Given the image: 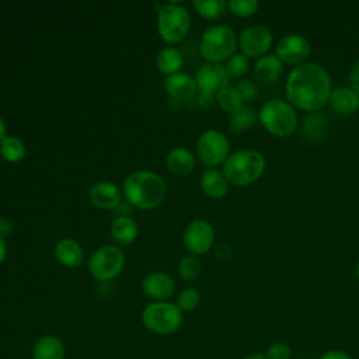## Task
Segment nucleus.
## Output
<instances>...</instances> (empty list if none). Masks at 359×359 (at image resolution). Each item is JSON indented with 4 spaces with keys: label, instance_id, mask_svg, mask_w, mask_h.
Wrapping results in <instances>:
<instances>
[{
    "label": "nucleus",
    "instance_id": "f257e3e1",
    "mask_svg": "<svg viewBox=\"0 0 359 359\" xmlns=\"http://www.w3.org/2000/svg\"><path fill=\"white\" fill-rule=\"evenodd\" d=\"M331 77L318 63L304 62L293 67L287 76L286 101L296 108L309 112L321 109L331 94Z\"/></svg>",
    "mask_w": 359,
    "mask_h": 359
},
{
    "label": "nucleus",
    "instance_id": "f03ea898",
    "mask_svg": "<svg viewBox=\"0 0 359 359\" xmlns=\"http://www.w3.org/2000/svg\"><path fill=\"white\" fill-rule=\"evenodd\" d=\"M126 201L139 209L157 208L165 198L167 187L164 180L153 171H136L123 182Z\"/></svg>",
    "mask_w": 359,
    "mask_h": 359
},
{
    "label": "nucleus",
    "instance_id": "7ed1b4c3",
    "mask_svg": "<svg viewBox=\"0 0 359 359\" xmlns=\"http://www.w3.org/2000/svg\"><path fill=\"white\" fill-rule=\"evenodd\" d=\"M265 165V157L258 150H238L226 158L222 172L230 184L245 187L261 178Z\"/></svg>",
    "mask_w": 359,
    "mask_h": 359
},
{
    "label": "nucleus",
    "instance_id": "20e7f679",
    "mask_svg": "<svg viewBox=\"0 0 359 359\" xmlns=\"http://www.w3.org/2000/svg\"><path fill=\"white\" fill-rule=\"evenodd\" d=\"M258 119L262 126L276 137H287L297 128V115L294 107L283 100L266 101L259 112Z\"/></svg>",
    "mask_w": 359,
    "mask_h": 359
},
{
    "label": "nucleus",
    "instance_id": "39448f33",
    "mask_svg": "<svg viewBox=\"0 0 359 359\" xmlns=\"http://www.w3.org/2000/svg\"><path fill=\"white\" fill-rule=\"evenodd\" d=\"M142 323L146 330L157 335H171L182 325V311L171 302H153L142 311Z\"/></svg>",
    "mask_w": 359,
    "mask_h": 359
},
{
    "label": "nucleus",
    "instance_id": "423d86ee",
    "mask_svg": "<svg viewBox=\"0 0 359 359\" xmlns=\"http://www.w3.org/2000/svg\"><path fill=\"white\" fill-rule=\"evenodd\" d=\"M237 48V38L234 31L226 25L209 27L199 41L201 55L213 63H220L234 55Z\"/></svg>",
    "mask_w": 359,
    "mask_h": 359
},
{
    "label": "nucleus",
    "instance_id": "0eeeda50",
    "mask_svg": "<svg viewBox=\"0 0 359 359\" xmlns=\"http://www.w3.org/2000/svg\"><path fill=\"white\" fill-rule=\"evenodd\" d=\"M191 27V15L187 8L180 4H164L158 10L157 28L161 39L170 43L182 41Z\"/></svg>",
    "mask_w": 359,
    "mask_h": 359
},
{
    "label": "nucleus",
    "instance_id": "6e6552de",
    "mask_svg": "<svg viewBox=\"0 0 359 359\" xmlns=\"http://www.w3.org/2000/svg\"><path fill=\"white\" fill-rule=\"evenodd\" d=\"M90 273L101 282L114 279L125 265V257L118 245H102L88 258Z\"/></svg>",
    "mask_w": 359,
    "mask_h": 359
},
{
    "label": "nucleus",
    "instance_id": "1a4fd4ad",
    "mask_svg": "<svg viewBox=\"0 0 359 359\" xmlns=\"http://www.w3.org/2000/svg\"><path fill=\"white\" fill-rule=\"evenodd\" d=\"M196 153L199 160L209 167L219 165L230 156V142L220 130H205L196 143Z\"/></svg>",
    "mask_w": 359,
    "mask_h": 359
},
{
    "label": "nucleus",
    "instance_id": "9d476101",
    "mask_svg": "<svg viewBox=\"0 0 359 359\" xmlns=\"http://www.w3.org/2000/svg\"><path fill=\"white\" fill-rule=\"evenodd\" d=\"M272 41L273 36L268 27L250 25L240 34L238 46L247 57H261L268 53Z\"/></svg>",
    "mask_w": 359,
    "mask_h": 359
},
{
    "label": "nucleus",
    "instance_id": "9b49d317",
    "mask_svg": "<svg viewBox=\"0 0 359 359\" xmlns=\"http://www.w3.org/2000/svg\"><path fill=\"white\" fill-rule=\"evenodd\" d=\"M215 241V230L205 219H195L184 230V245L194 255L208 252Z\"/></svg>",
    "mask_w": 359,
    "mask_h": 359
},
{
    "label": "nucleus",
    "instance_id": "f8f14e48",
    "mask_svg": "<svg viewBox=\"0 0 359 359\" xmlns=\"http://www.w3.org/2000/svg\"><path fill=\"white\" fill-rule=\"evenodd\" d=\"M311 52L310 42L300 34L292 32L283 35L276 43V56L282 63L299 66L304 63Z\"/></svg>",
    "mask_w": 359,
    "mask_h": 359
},
{
    "label": "nucleus",
    "instance_id": "ddd939ff",
    "mask_svg": "<svg viewBox=\"0 0 359 359\" xmlns=\"http://www.w3.org/2000/svg\"><path fill=\"white\" fill-rule=\"evenodd\" d=\"M195 80L201 93L205 97L210 98L215 94L217 95L219 91L229 86L230 76L226 70V66H223L222 63L208 62L199 67Z\"/></svg>",
    "mask_w": 359,
    "mask_h": 359
},
{
    "label": "nucleus",
    "instance_id": "4468645a",
    "mask_svg": "<svg viewBox=\"0 0 359 359\" xmlns=\"http://www.w3.org/2000/svg\"><path fill=\"white\" fill-rule=\"evenodd\" d=\"M142 290L156 302H165L175 290L174 279L163 272L149 273L142 282Z\"/></svg>",
    "mask_w": 359,
    "mask_h": 359
},
{
    "label": "nucleus",
    "instance_id": "2eb2a0df",
    "mask_svg": "<svg viewBox=\"0 0 359 359\" xmlns=\"http://www.w3.org/2000/svg\"><path fill=\"white\" fill-rule=\"evenodd\" d=\"M32 359H65L66 346L62 338L53 334H45L39 337L31 351Z\"/></svg>",
    "mask_w": 359,
    "mask_h": 359
},
{
    "label": "nucleus",
    "instance_id": "dca6fc26",
    "mask_svg": "<svg viewBox=\"0 0 359 359\" xmlns=\"http://www.w3.org/2000/svg\"><path fill=\"white\" fill-rule=\"evenodd\" d=\"M167 94L174 100H189L196 94V80L187 73H174L164 81Z\"/></svg>",
    "mask_w": 359,
    "mask_h": 359
},
{
    "label": "nucleus",
    "instance_id": "f3484780",
    "mask_svg": "<svg viewBox=\"0 0 359 359\" xmlns=\"http://www.w3.org/2000/svg\"><path fill=\"white\" fill-rule=\"evenodd\" d=\"M90 201L100 209H114L121 203V191L115 184L101 181L90 188Z\"/></svg>",
    "mask_w": 359,
    "mask_h": 359
},
{
    "label": "nucleus",
    "instance_id": "a211bd4d",
    "mask_svg": "<svg viewBox=\"0 0 359 359\" xmlns=\"http://www.w3.org/2000/svg\"><path fill=\"white\" fill-rule=\"evenodd\" d=\"M328 104L339 115H352L359 109V97L349 87H337L331 90Z\"/></svg>",
    "mask_w": 359,
    "mask_h": 359
},
{
    "label": "nucleus",
    "instance_id": "6ab92c4d",
    "mask_svg": "<svg viewBox=\"0 0 359 359\" xmlns=\"http://www.w3.org/2000/svg\"><path fill=\"white\" fill-rule=\"evenodd\" d=\"M283 72V63L276 55L266 53L261 57L254 65V76L258 79V81L264 84H272L278 81Z\"/></svg>",
    "mask_w": 359,
    "mask_h": 359
},
{
    "label": "nucleus",
    "instance_id": "aec40b11",
    "mask_svg": "<svg viewBox=\"0 0 359 359\" xmlns=\"http://www.w3.org/2000/svg\"><path fill=\"white\" fill-rule=\"evenodd\" d=\"M55 257L62 265L76 268L81 265L84 259V251L77 241L72 238H63L55 245Z\"/></svg>",
    "mask_w": 359,
    "mask_h": 359
},
{
    "label": "nucleus",
    "instance_id": "412c9836",
    "mask_svg": "<svg viewBox=\"0 0 359 359\" xmlns=\"http://www.w3.org/2000/svg\"><path fill=\"white\" fill-rule=\"evenodd\" d=\"M229 181L223 172L216 168H208L201 177V187L210 198H223L229 192Z\"/></svg>",
    "mask_w": 359,
    "mask_h": 359
},
{
    "label": "nucleus",
    "instance_id": "4be33fe9",
    "mask_svg": "<svg viewBox=\"0 0 359 359\" xmlns=\"http://www.w3.org/2000/svg\"><path fill=\"white\" fill-rule=\"evenodd\" d=\"M137 224L129 216H119L111 224V237L116 245H129L137 237Z\"/></svg>",
    "mask_w": 359,
    "mask_h": 359
},
{
    "label": "nucleus",
    "instance_id": "5701e85b",
    "mask_svg": "<svg viewBox=\"0 0 359 359\" xmlns=\"http://www.w3.org/2000/svg\"><path fill=\"white\" fill-rule=\"evenodd\" d=\"M167 167L175 175H187L195 167V157L184 147H175L167 154Z\"/></svg>",
    "mask_w": 359,
    "mask_h": 359
},
{
    "label": "nucleus",
    "instance_id": "b1692460",
    "mask_svg": "<svg viewBox=\"0 0 359 359\" xmlns=\"http://www.w3.org/2000/svg\"><path fill=\"white\" fill-rule=\"evenodd\" d=\"M327 129V118L320 112H310L300 128V133L306 140L317 142L324 136Z\"/></svg>",
    "mask_w": 359,
    "mask_h": 359
},
{
    "label": "nucleus",
    "instance_id": "393cba45",
    "mask_svg": "<svg viewBox=\"0 0 359 359\" xmlns=\"http://www.w3.org/2000/svg\"><path fill=\"white\" fill-rule=\"evenodd\" d=\"M156 63L161 73L171 76L174 73H178V70L182 67L184 57L178 49L164 48L158 52Z\"/></svg>",
    "mask_w": 359,
    "mask_h": 359
},
{
    "label": "nucleus",
    "instance_id": "a878e982",
    "mask_svg": "<svg viewBox=\"0 0 359 359\" xmlns=\"http://www.w3.org/2000/svg\"><path fill=\"white\" fill-rule=\"evenodd\" d=\"M258 121L257 112L252 107L248 105H243L238 111L233 112L230 115V122H229V128L233 133H241L250 128H252Z\"/></svg>",
    "mask_w": 359,
    "mask_h": 359
},
{
    "label": "nucleus",
    "instance_id": "bb28decb",
    "mask_svg": "<svg viewBox=\"0 0 359 359\" xmlns=\"http://www.w3.org/2000/svg\"><path fill=\"white\" fill-rule=\"evenodd\" d=\"M0 154L8 163L21 161L25 156L24 143L15 136H6L0 142Z\"/></svg>",
    "mask_w": 359,
    "mask_h": 359
},
{
    "label": "nucleus",
    "instance_id": "cd10ccee",
    "mask_svg": "<svg viewBox=\"0 0 359 359\" xmlns=\"http://www.w3.org/2000/svg\"><path fill=\"white\" fill-rule=\"evenodd\" d=\"M216 100H217V104L219 107L229 112L230 115L236 111H238L244 104V100L241 97V94L238 93V90L236 87H231V86H227L224 87L222 91L217 93L216 95Z\"/></svg>",
    "mask_w": 359,
    "mask_h": 359
},
{
    "label": "nucleus",
    "instance_id": "c85d7f7f",
    "mask_svg": "<svg viewBox=\"0 0 359 359\" xmlns=\"http://www.w3.org/2000/svg\"><path fill=\"white\" fill-rule=\"evenodd\" d=\"M192 4L198 14L208 20H215L220 17L227 7V3L224 0H194Z\"/></svg>",
    "mask_w": 359,
    "mask_h": 359
},
{
    "label": "nucleus",
    "instance_id": "c756f323",
    "mask_svg": "<svg viewBox=\"0 0 359 359\" xmlns=\"http://www.w3.org/2000/svg\"><path fill=\"white\" fill-rule=\"evenodd\" d=\"M177 271L182 280H194L201 275L202 265H201L199 258H196V255L191 254V255H185L184 258L180 259Z\"/></svg>",
    "mask_w": 359,
    "mask_h": 359
},
{
    "label": "nucleus",
    "instance_id": "7c9ffc66",
    "mask_svg": "<svg viewBox=\"0 0 359 359\" xmlns=\"http://www.w3.org/2000/svg\"><path fill=\"white\" fill-rule=\"evenodd\" d=\"M250 69V60L243 53H234L226 63V70L230 77H243Z\"/></svg>",
    "mask_w": 359,
    "mask_h": 359
},
{
    "label": "nucleus",
    "instance_id": "2f4dec72",
    "mask_svg": "<svg viewBox=\"0 0 359 359\" xmlns=\"http://www.w3.org/2000/svg\"><path fill=\"white\" fill-rule=\"evenodd\" d=\"M199 302H201L199 292L194 287H188V289H184L180 292V294L177 296L175 304L184 313V311H192L194 309H196Z\"/></svg>",
    "mask_w": 359,
    "mask_h": 359
},
{
    "label": "nucleus",
    "instance_id": "473e14b6",
    "mask_svg": "<svg viewBox=\"0 0 359 359\" xmlns=\"http://www.w3.org/2000/svg\"><path fill=\"white\" fill-rule=\"evenodd\" d=\"M259 4L257 0H230L227 8L238 17H251L257 13Z\"/></svg>",
    "mask_w": 359,
    "mask_h": 359
},
{
    "label": "nucleus",
    "instance_id": "72a5a7b5",
    "mask_svg": "<svg viewBox=\"0 0 359 359\" xmlns=\"http://www.w3.org/2000/svg\"><path fill=\"white\" fill-rule=\"evenodd\" d=\"M266 359H290L292 358V349L286 342L276 341L271 344L265 351Z\"/></svg>",
    "mask_w": 359,
    "mask_h": 359
},
{
    "label": "nucleus",
    "instance_id": "f704fd0d",
    "mask_svg": "<svg viewBox=\"0 0 359 359\" xmlns=\"http://www.w3.org/2000/svg\"><path fill=\"white\" fill-rule=\"evenodd\" d=\"M236 88L238 90V93L241 94L244 101H252L258 95V88H257V86L250 79H241L237 83Z\"/></svg>",
    "mask_w": 359,
    "mask_h": 359
},
{
    "label": "nucleus",
    "instance_id": "c9c22d12",
    "mask_svg": "<svg viewBox=\"0 0 359 359\" xmlns=\"http://www.w3.org/2000/svg\"><path fill=\"white\" fill-rule=\"evenodd\" d=\"M348 83H349V88L353 90L358 94V97H359V60L355 62L352 65V67L349 69Z\"/></svg>",
    "mask_w": 359,
    "mask_h": 359
},
{
    "label": "nucleus",
    "instance_id": "e433bc0d",
    "mask_svg": "<svg viewBox=\"0 0 359 359\" xmlns=\"http://www.w3.org/2000/svg\"><path fill=\"white\" fill-rule=\"evenodd\" d=\"M318 359H352V358L345 351L331 349V351H327L325 353H323Z\"/></svg>",
    "mask_w": 359,
    "mask_h": 359
},
{
    "label": "nucleus",
    "instance_id": "4c0bfd02",
    "mask_svg": "<svg viewBox=\"0 0 359 359\" xmlns=\"http://www.w3.org/2000/svg\"><path fill=\"white\" fill-rule=\"evenodd\" d=\"M13 231V226H11V222L8 219H4L1 217L0 219V237H7L10 236Z\"/></svg>",
    "mask_w": 359,
    "mask_h": 359
},
{
    "label": "nucleus",
    "instance_id": "58836bf2",
    "mask_svg": "<svg viewBox=\"0 0 359 359\" xmlns=\"http://www.w3.org/2000/svg\"><path fill=\"white\" fill-rule=\"evenodd\" d=\"M6 254H7V245H6L4 238L0 237V264H1L3 259L6 258Z\"/></svg>",
    "mask_w": 359,
    "mask_h": 359
},
{
    "label": "nucleus",
    "instance_id": "ea45409f",
    "mask_svg": "<svg viewBox=\"0 0 359 359\" xmlns=\"http://www.w3.org/2000/svg\"><path fill=\"white\" fill-rule=\"evenodd\" d=\"M6 137V125L4 121L0 118V142Z\"/></svg>",
    "mask_w": 359,
    "mask_h": 359
},
{
    "label": "nucleus",
    "instance_id": "a19ab883",
    "mask_svg": "<svg viewBox=\"0 0 359 359\" xmlns=\"http://www.w3.org/2000/svg\"><path fill=\"white\" fill-rule=\"evenodd\" d=\"M244 359H266L265 358V355L264 353H250V355H247Z\"/></svg>",
    "mask_w": 359,
    "mask_h": 359
},
{
    "label": "nucleus",
    "instance_id": "79ce46f5",
    "mask_svg": "<svg viewBox=\"0 0 359 359\" xmlns=\"http://www.w3.org/2000/svg\"><path fill=\"white\" fill-rule=\"evenodd\" d=\"M355 272H356V278H358V280H359V261H358V264H356V269H355Z\"/></svg>",
    "mask_w": 359,
    "mask_h": 359
}]
</instances>
